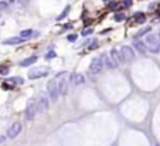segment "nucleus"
Listing matches in <instances>:
<instances>
[{"mask_svg": "<svg viewBox=\"0 0 160 146\" xmlns=\"http://www.w3.org/2000/svg\"><path fill=\"white\" fill-rule=\"evenodd\" d=\"M119 57L120 62H132L135 58V50L129 47V45H123L119 50Z\"/></svg>", "mask_w": 160, "mask_h": 146, "instance_id": "obj_1", "label": "nucleus"}, {"mask_svg": "<svg viewBox=\"0 0 160 146\" xmlns=\"http://www.w3.org/2000/svg\"><path fill=\"white\" fill-rule=\"evenodd\" d=\"M47 91H48V95H50V99L53 102H55L60 97V88H58V81L54 78L51 81H48L47 84Z\"/></svg>", "mask_w": 160, "mask_h": 146, "instance_id": "obj_2", "label": "nucleus"}, {"mask_svg": "<svg viewBox=\"0 0 160 146\" xmlns=\"http://www.w3.org/2000/svg\"><path fill=\"white\" fill-rule=\"evenodd\" d=\"M144 44H146V47H148V51H150V53H159L160 51L157 36H146Z\"/></svg>", "mask_w": 160, "mask_h": 146, "instance_id": "obj_3", "label": "nucleus"}, {"mask_svg": "<svg viewBox=\"0 0 160 146\" xmlns=\"http://www.w3.org/2000/svg\"><path fill=\"white\" fill-rule=\"evenodd\" d=\"M103 65H105V61H103V57H96L91 61V65H89V71L91 74H99L102 71Z\"/></svg>", "mask_w": 160, "mask_h": 146, "instance_id": "obj_4", "label": "nucleus"}, {"mask_svg": "<svg viewBox=\"0 0 160 146\" xmlns=\"http://www.w3.org/2000/svg\"><path fill=\"white\" fill-rule=\"evenodd\" d=\"M60 78H62V80H60L58 81V88H60V95H67V92H68V77H67V73H61L60 75H58Z\"/></svg>", "mask_w": 160, "mask_h": 146, "instance_id": "obj_5", "label": "nucleus"}, {"mask_svg": "<svg viewBox=\"0 0 160 146\" xmlns=\"http://www.w3.org/2000/svg\"><path fill=\"white\" fill-rule=\"evenodd\" d=\"M47 74H48V68L47 67H37V68L31 69L29 73V78L30 80H37V78L45 77Z\"/></svg>", "mask_w": 160, "mask_h": 146, "instance_id": "obj_6", "label": "nucleus"}, {"mask_svg": "<svg viewBox=\"0 0 160 146\" xmlns=\"http://www.w3.org/2000/svg\"><path fill=\"white\" fill-rule=\"evenodd\" d=\"M38 112V106H37V101H30L29 104H27V109H26V116H27V119H34L36 118V115H37Z\"/></svg>", "mask_w": 160, "mask_h": 146, "instance_id": "obj_7", "label": "nucleus"}, {"mask_svg": "<svg viewBox=\"0 0 160 146\" xmlns=\"http://www.w3.org/2000/svg\"><path fill=\"white\" fill-rule=\"evenodd\" d=\"M21 132V123L20 122H14L10 128H9V130H7V136L10 139H14V138H17L19 136V134Z\"/></svg>", "mask_w": 160, "mask_h": 146, "instance_id": "obj_8", "label": "nucleus"}, {"mask_svg": "<svg viewBox=\"0 0 160 146\" xmlns=\"http://www.w3.org/2000/svg\"><path fill=\"white\" fill-rule=\"evenodd\" d=\"M37 106H38V112H45L48 109V99L45 97H40L37 101Z\"/></svg>", "mask_w": 160, "mask_h": 146, "instance_id": "obj_9", "label": "nucleus"}, {"mask_svg": "<svg viewBox=\"0 0 160 146\" xmlns=\"http://www.w3.org/2000/svg\"><path fill=\"white\" fill-rule=\"evenodd\" d=\"M133 48H135L136 51L142 53V54L148 51V47H146V44H144L143 41H140V40H135V41H133Z\"/></svg>", "mask_w": 160, "mask_h": 146, "instance_id": "obj_10", "label": "nucleus"}, {"mask_svg": "<svg viewBox=\"0 0 160 146\" xmlns=\"http://www.w3.org/2000/svg\"><path fill=\"white\" fill-rule=\"evenodd\" d=\"M109 57H111L112 62L115 65V68L119 65L120 62V57H119V51H116V50H111V53H109Z\"/></svg>", "mask_w": 160, "mask_h": 146, "instance_id": "obj_11", "label": "nucleus"}, {"mask_svg": "<svg viewBox=\"0 0 160 146\" xmlns=\"http://www.w3.org/2000/svg\"><path fill=\"white\" fill-rule=\"evenodd\" d=\"M71 80H72V82H74L75 85H81V84H84L85 82V78H84V75L79 73H75L71 75Z\"/></svg>", "mask_w": 160, "mask_h": 146, "instance_id": "obj_12", "label": "nucleus"}, {"mask_svg": "<svg viewBox=\"0 0 160 146\" xmlns=\"http://www.w3.org/2000/svg\"><path fill=\"white\" fill-rule=\"evenodd\" d=\"M24 38H21V37H12V38H7V40L3 41V44H7V45H14V44H20L23 43Z\"/></svg>", "mask_w": 160, "mask_h": 146, "instance_id": "obj_13", "label": "nucleus"}, {"mask_svg": "<svg viewBox=\"0 0 160 146\" xmlns=\"http://www.w3.org/2000/svg\"><path fill=\"white\" fill-rule=\"evenodd\" d=\"M36 61H37V57H36V55H31V57H29V58H26V60L21 61L20 65H21V67H29V65L34 64Z\"/></svg>", "mask_w": 160, "mask_h": 146, "instance_id": "obj_14", "label": "nucleus"}, {"mask_svg": "<svg viewBox=\"0 0 160 146\" xmlns=\"http://www.w3.org/2000/svg\"><path fill=\"white\" fill-rule=\"evenodd\" d=\"M38 33H36V31H33V30H23V31L20 33V37L21 38H29V37H31V36H37Z\"/></svg>", "mask_w": 160, "mask_h": 146, "instance_id": "obj_15", "label": "nucleus"}, {"mask_svg": "<svg viewBox=\"0 0 160 146\" xmlns=\"http://www.w3.org/2000/svg\"><path fill=\"white\" fill-rule=\"evenodd\" d=\"M7 84H16V85H21L24 84V80L21 77H13V78H9L7 80Z\"/></svg>", "mask_w": 160, "mask_h": 146, "instance_id": "obj_16", "label": "nucleus"}, {"mask_svg": "<svg viewBox=\"0 0 160 146\" xmlns=\"http://www.w3.org/2000/svg\"><path fill=\"white\" fill-rule=\"evenodd\" d=\"M133 16H135V21H136V23H143V21L146 20V17H144L143 13H135Z\"/></svg>", "mask_w": 160, "mask_h": 146, "instance_id": "obj_17", "label": "nucleus"}, {"mask_svg": "<svg viewBox=\"0 0 160 146\" xmlns=\"http://www.w3.org/2000/svg\"><path fill=\"white\" fill-rule=\"evenodd\" d=\"M152 30V27H144V29H142V30H139V31L136 33V37H142V36H144V34H148L149 31Z\"/></svg>", "mask_w": 160, "mask_h": 146, "instance_id": "obj_18", "label": "nucleus"}, {"mask_svg": "<svg viewBox=\"0 0 160 146\" xmlns=\"http://www.w3.org/2000/svg\"><path fill=\"white\" fill-rule=\"evenodd\" d=\"M68 13H70V6H67V7L64 9V10H62V13H61V14H60V16L57 17V20H62V19H65Z\"/></svg>", "mask_w": 160, "mask_h": 146, "instance_id": "obj_19", "label": "nucleus"}, {"mask_svg": "<svg viewBox=\"0 0 160 146\" xmlns=\"http://www.w3.org/2000/svg\"><path fill=\"white\" fill-rule=\"evenodd\" d=\"M94 33V29L92 27H88V29H84L82 30V36L85 37V36H89V34H92Z\"/></svg>", "mask_w": 160, "mask_h": 146, "instance_id": "obj_20", "label": "nucleus"}, {"mask_svg": "<svg viewBox=\"0 0 160 146\" xmlns=\"http://www.w3.org/2000/svg\"><path fill=\"white\" fill-rule=\"evenodd\" d=\"M115 20H116V21H122V20H125V14H123V13H118V14L115 16Z\"/></svg>", "mask_w": 160, "mask_h": 146, "instance_id": "obj_21", "label": "nucleus"}, {"mask_svg": "<svg viewBox=\"0 0 160 146\" xmlns=\"http://www.w3.org/2000/svg\"><path fill=\"white\" fill-rule=\"evenodd\" d=\"M67 40L71 41V43H74V41L77 40V36H75V34H70V36L67 37Z\"/></svg>", "mask_w": 160, "mask_h": 146, "instance_id": "obj_22", "label": "nucleus"}, {"mask_svg": "<svg viewBox=\"0 0 160 146\" xmlns=\"http://www.w3.org/2000/svg\"><path fill=\"white\" fill-rule=\"evenodd\" d=\"M7 7V2H0V10H4Z\"/></svg>", "mask_w": 160, "mask_h": 146, "instance_id": "obj_23", "label": "nucleus"}, {"mask_svg": "<svg viewBox=\"0 0 160 146\" xmlns=\"http://www.w3.org/2000/svg\"><path fill=\"white\" fill-rule=\"evenodd\" d=\"M123 6H126V7L132 6V0H125V2H123Z\"/></svg>", "mask_w": 160, "mask_h": 146, "instance_id": "obj_24", "label": "nucleus"}, {"mask_svg": "<svg viewBox=\"0 0 160 146\" xmlns=\"http://www.w3.org/2000/svg\"><path fill=\"white\" fill-rule=\"evenodd\" d=\"M7 71H9L7 68H2V69H0V74H3V75H6V74H7Z\"/></svg>", "mask_w": 160, "mask_h": 146, "instance_id": "obj_25", "label": "nucleus"}, {"mask_svg": "<svg viewBox=\"0 0 160 146\" xmlns=\"http://www.w3.org/2000/svg\"><path fill=\"white\" fill-rule=\"evenodd\" d=\"M4 141H6V138H4V136H0V145H2Z\"/></svg>", "mask_w": 160, "mask_h": 146, "instance_id": "obj_26", "label": "nucleus"}, {"mask_svg": "<svg viewBox=\"0 0 160 146\" xmlns=\"http://www.w3.org/2000/svg\"><path fill=\"white\" fill-rule=\"evenodd\" d=\"M54 55H55V54H54V53H48V54H47V58H50V57H54Z\"/></svg>", "mask_w": 160, "mask_h": 146, "instance_id": "obj_27", "label": "nucleus"}, {"mask_svg": "<svg viewBox=\"0 0 160 146\" xmlns=\"http://www.w3.org/2000/svg\"><path fill=\"white\" fill-rule=\"evenodd\" d=\"M157 41H159V45H160V34L157 36Z\"/></svg>", "mask_w": 160, "mask_h": 146, "instance_id": "obj_28", "label": "nucleus"}]
</instances>
